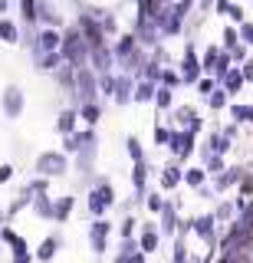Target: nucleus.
I'll return each instance as SVG.
<instances>
[{
    "mask_svg": "<svg viewBox=\"0 0 253 263\" xmlns=\"http://www.w3.org/2000/svg\"><path fill=\"white\" fill-rule=\"evenodd\" d=\"M86 208L92 214V220H102L105 214L115 208V187H112L109 178H92L89 194H86Z\"/></svg>",
    "mask_w": 253,
    "mask_h": 263,
    "instance_id": "obj_1",
    "label": "nucleus"
},
{
    "mask_svg": "<svg viewBox=\"0 0 253 263\" xmlns=\"http://www.w3.org/2000/svg\"><path fill=\"white\" fill-rule=\"evenodd\" d=\"M191 230L194 237H201L207 243V250H217V220H214V211H204V214H194L191 217Z\"/></svg>",
    "mask_w": 253,
    "mask_h": 263,
    "instance_id": "obj_2",
    "label": "nucleus"
},
{
    "mask_svg": "<svg viewBox=\"0 0 253 263\" xmlns=\"http://www.w3.org/2000/svg\"><path fill=\"white\" fill-rule=\"evenodd\" d=\"M36 171H40V178H63L69 171V158L63 152H43L36 158Z\"/></svg>",
    "mask_w": 253,
    "mask_h": 263,
    "instance_id": "obj_3",
    "label": "nucleus"
},
{
    "mask_svg": "<svg viewBox=\"0 0 253 263\" xmlns=\"http://www.w3.org/2000/svg\"><path fill=\"white\" fill-rule=\"evenodd\" d=\"M109 237H112V224H109V217L92 220V224H89V247H92L95 257H105V253H109Z\"/></svg>",
    "mask_w": 253,
    "mask_h": 263,
    "instance_id": "obj_4",
    "label": "nucleus"
},
{
    "mask_svg": "<svg viewBox=\"0 0 253 263\" xmlns=\"http://www.w3.org/2000/svg\"><path fill=\"white\" fill-rule=\"evenodd\" d=\"M60 49H63V36H60L56 27H46V30L36 33V40H33V56L36 60L46 56V53H60Z\"/></svg>",
    "mask_w": 253,
    "mask_h": 263,
    "instance_id": "obj_5",
    "label": "nucleus"
},
{
    "mask_svg": "<svg viewBox=\"0 0 253 263\" xmlns=\"http://www.w3.org/2000/svg\"><path fill=\"white\" fill-rule=\"evenodd\" d=\"M194 142H198V135H191V132H171V142H168V148H171V155H174V161H187L194 155Z\"/></svg>",
    "mask_w": 253,
    "mask_h": 263,
    "instance_id": "obj_6",
    "label": "nucleus"
},
{
    "mask_svg": "<svg viewBox=\"0 0 253 263\" xmlns=\"http://www.w3.org/2000/svg\"><path fill=\"white\" fill-rule=\"evenodd\" d=\"M142 237H138V250L145 253V257H151V253L161 250V234H158V224L154 220H142Z\"/></svg>",
    "mask_w": 253,
    "mask_h": 263,
    "instance_id": "obj_7",
    "label": "nucleus"
},
{
    "mask_svg": "<svg viewBox=\"0 0 253 263\" xmlns=\"http://www.w3.org/2000/svg\"><path fill=\"white\" fill-rule=\"evenodd\" d=\"M198 79H201V60H198V49L187 43L184 60H181V82H184V86H191V82L198 86Z\"/></svg>",
    "mask_w": 253,
    "mask_h": 263,
    "instance_id": "obj_8",
    "label": "nucleus"
},
{
    "mask_svg": "<svg viewBox=\"0 0 253 263\" xmlns=\"http://www.w3.org/2000/svg\"><path fill=\"white\" fill-rule=\"evenodd\" d=\"M0 109H4L7 119H20V112H23V89L7 86L4 96H0Z\"/></svg>",
    "mask_w": 253,
    "mask_h": 263,
    "instance_id": "obj_9",
    "label": "nucleus"
},
{
    "mask_svg": "<svg viewBox=\"0 0 253 263\" xmlns=\"http://www.w3.org/2000/svg\"><path fill=\"white\" fill-rule=\"evenodd\" d=\"M148 175H151L148 161H145V164H132V201L135 204L148 197Z\"/></svg>",
    "mask_w": 253,
    "mask_h": 263,
    "instance_id": "obj_10",
    "label": "nucleus"
},
{
    "mask_svg": "<svg viewBox=\"0 0 253 263\" xmlns=\"http://www.w3.org/2000/svg\"><path fill=\"white\" fill-rule=\"evenodd\" d=\"M63 243H66V240H63V234H46L43 240H40V247L33 250V260H40V263H50V260L56 257V253L63 250Z\"/></svg>",
    "mask_w": 253,
    "mask_h": 263,
    "instance_id": "obj_11",
    "label": "nucleus"
},
{
    "mask_svg": "<svg viewBox=\"0 0 253 263\" xmlns=\"http://www.w3.org/2000/svg\"><path fill=\"white\" fill-rule=\"evenodd\" d=\"M158 220H161V224H158V234L161 237H174L178 234V224H181V220H178V201H165Z\"/></svg>",
    "mask_w": 253,
    "mask_h": 263,
    "instance_id": "obj_12",
    "label": "nucleus"
},
{
    "mask_svg": "<svg viewBox=\"0 0 253 263\" xmlns=\"http://www.w3.org/2000/svg\"><path fill=\"white\" fill-rule=\"evenodd\" d=\"M158 178H161V191H174L178 184H184V171H181V164H178V161L161 164Z\"/></svg>",
    "mask_w": 253,
    "mask_h": 263,
    "instance_id": "obj_13",
    "label": "nucleus"
},
{
    "mask_svg": "<svg viewBox=\"0 0 253 263\" xmlns=\"http://www.w3.org/2000/svg\"><path fill=\"white\" fill-rule=\"evenodd\" d=\"M240 178H243V168H237V164H230V168H224V171H220V175L214 178V194H224L227 187L240 184Z\"/></svg>",
    "mask_w": 253,
    "mask_h": 263,
    "instance_id": "obj_14",
    "label": "nucleus"
},
{
    "mask_svg": "<svg viewBox=\"0 0 253 263\" xmlns=\"http://www.w3.org/2000/svg\"><path fill=\"white\" fill-rule=\"evenodd\" d=\"M0 243H7L13 253H30V243L23 240V237H20V234H17V230H13L10 224H4V227H0Z\"/></svg>",
    "mask_w": 253,
    "mask_h": 263,
    "instance_id": "obj_15",
    "label": "nucleus"
},
{
    "mask_svg": "<svg viewBox=\"0 0 253 263\" xmlns=\"http://www.w3.org/2000/svg\"><path fill=\"white\" fill-rule=\"evenodd\" d=\"M72 208H76V197H72V194L56 197V201H53V220H56V224H66L69 214H72Z\"/></svg>",
    "mask_w": 253,
    "mask_h": 263,
    "instance_id": "obj_16",
    "label": "nucleus"
},
{
    "mask_svg": "<svg viewBox=\"0 0 253 263\" xmlns=\"http://www.w3.org/2000/svg\"><path fill=\"white\" fill-rule=\"evenodd\" d=\"M76 122H79V112L76 109H63L60 115H56V135H72L76 132Z\"/></svg>",
    "mask_w": 253,
    "mask_h": 263,
    "instance_id": "obj_17",
    "label": "nucleus"
},
{
    "mask_svg": "<svg viewBox=\"0 0 253 263\" xmlns=\"http://www.w3.org/2000/svg\"><path fill=\"white\" fill-rule=\"evenodd\" d=\"M227 152H230V138L224 132H210L207 145H204V155H227Z\"/></svg>",
    "mask_w": 253,
    "mask_h": 263,
    "instance_id": "obj_18",
    "label": "nucleus"
},
{
    "mask_svg": "<svg viewBox=\"0 0 253 263\" xmlns=\"http://www.w3.org/2000/svg\"><path fill=\"white\" fill-rule=\"evenodd\" d=\"M135 53H138V40H135V33H125V36H122L119 43H115V56H119L122 63H125V60H132Z\"/></svg>",
    "mask_w": 253,
    "mask_h": 263,
    "instance_id": "obj_19",
    "label": "nucleus"
},
{
    "mask_svg": "<svg viewBox=\"0 0 253 263\" xmlns=\"http://www.w3.org/2000/svg\"><path fill=\"white\" fill-rule=\"evenodd\" d=\"M217 86L224 89L227 96H237V92H240V89H243V72H240V69H233V66H230V72H227V76L220 79Z\"/></svg>",
    "mask_w": 253,
    "mask_h": 263,
    "instance_id": "obj_20",
    "label": "nucleus"
},
{
    "mask_svg": "<svg viewBox=\"0 0 253 263\" xmlns=\"http://www.w3.org/2000/svg\"><path fill=\"white\" fill-rule=\"evenodd\" d=\"M89 63H92L95 69L105 76V72H109V66H112V53L105 46H95V49H89Z\"/></svg>",
    "mask_w": 253,
    "mask_h": 263,
    "instance_id": "obj_21",
    "label": "nucleus"
},
{
    "mask_svg": "<svg viewBox=\"0 0 253 263\" xmlns=\"http://www.w3.org/2000/svg\"><path fill=\"white\" fill-rule=\"evenodd\" d=\"M214 220H217V227L220 224H233V220H237V204L233 201H220L214 208Z\"/></svg>",
    "mask_w": 253,
    "mask_h": 263,
    "instance_id": "obj_22",
    "label": "nucleus"
},
{
    "mask_svg": "<svg viewBox=\"0 0 253 263\" xmlns=\"http://www.w3.org/2000/svg\"><path fill=\"white\" fill-rule=\"evenodd\" d=\"M184 184L191 187V191H201V187L207 184V171L204 168H187L184 171Z\"/></svg>",
    "mask_w": 253,
    "mask_h": 263,
    "instance_id": "obj_23",
    "label": "nucleus"
},
{
    "mask_svg": "<svg viewBox=\"0 0 253 263\" xmlns=\"http://www.w3.org/2000/svg\"><path fill=\"white\" fill-rule=\"evenodd\" d=\"M125 148H128V158H132V164H145V161H148V158H145L142 142H138L135 135H128V138H125Z\"/></svg>",
    "mask_w": 253,
    "mask_h": 263,
    "instance_id": "obj_24",
    "label": "nucleus"
},
{
    "mask_svg": "<svg viewBox=\"0 0 253 263\" xmlns=\"http://www.w3.org/2000/svg\"><path fill=\"white\" fill-rule=\"evenodd\" d=\"M76 112H79V119H86V125H89V128H92L95 122L102 119V105H95V102H89V105H79Z\"/></svg>",
    "mask_w": 253,
    "mask_h": 263,
    "instance_id": "obj_25",
    "label": "nucleus"
},
{
    "mask_svg": "<svg viewBox=\"0 0 253 263\" xmlns=\"http://www.w3.org/2000/svg\"><path fill=\"white\" fill-rule=\"evenodd\" d=\"M204 171H207V175H220V171L227 168V161H224V155H204V164H201Z\"/></svg>",
    "mask_w": 253,
    "mask_h": 263,
    "instance_id": "obj_26",
    "label": "nucleus"
},
{
    "mask_svg": "<svg viewBox=\"0 0 253 263\" xmlns=\"http://www.w3.org/2000/svg\"><path fill=\"white\" fill-rule=\"evenodd\" d=\"M128 92H132V76H115V99L122 105L128 102Z\"/></svg>",
    "mask_w": 253,
    "mask_h": 263,
    "instance_id": "obj_27",
    "label": "nucleus"
},
{
    "mask_svg": "<svg viewBox=\"0 0 253 263\" xmlns=\"http://www.w3.org/2000/svg\"><path fill=\"white\" fill-rule=\"evenodd\" d=\"M171 263H191V257H187V240H184V237H174V250H171Z\"/></svg>",
    "mask_w": 253,
    "mask_h": 263,
    "instance_id": "obj_28",
    "label": "nucleus"
},
{
    "mask_svg": "<svg viewBox=\"0 0 253 263\" xmlns=\"http://www.w3.org/2000/svg\"><path fill=\"white\" fill-rule=\"evenodd\" d=\"M217 56H220V46L210 43L207 49H204V60H201V69L204 72H214V66H217Z\"/></svg>",
    "mask_w": 253,
    "mask_h": 263,
    "instance_id": "obj_29",
    "label": "nucleus"
},
{
    "mask_svg": "<svg viewBox=\"0 0 253 263\" xmlns=\"http://www.w3.org/2000/svg\"><path fill=\"white\" fill-rule=\"evenodd\" d=\"M154 82H148V79H142L138 82V89H135V102H148V99H154Z\"/></svg>",
    "mask_w": 253,
    "mask_h": 263,
    "instance_id": "obj_30",
    "label": "nucleus"
},
{
    "mask_svg": "<svg viewBox=\"0 0 253 263\" xmlns=\"http://www.w3.org/2000/svg\"><path fill=\"white\" fill-rule=\"evenodd\" d=\"M135 230H138V220L132 214H125V220H122V227H119V240H132Z\"/></svg>",
    "mask_w": 253,
    "mask_h": 263,
    "instance_id": "obj_31",
    "label": "nucleus"
},
{
    "mask_svg": "<svg viewBox=\"0 0 253 263\" xmlns=\"http://www.w3.org/2000/svg\"><path fill=\"white\" fill-rule=\"evenodd\" d=\"M158 82H161V89H178V86H181V72H174V69H161Z\"/></svg>",
    "mask_w": 253,
    "mask_h": 263,
    "instance_id": "obj_32",
    "label": "nucleus"
},
{
    "mask_svg": "<svg viewBox=\"0 0 253 263\" xmlns=\"http://www.w3.org/2000/svg\"><path fill=\"white\" fill-rule=\"evenodd\" d=\"M145 208H148L154 217H158L161 208H165V197H161V191H148V197H145Z\"/></svg>",
    "mask_w": 253,
    "mask_h": 263,
    "instance_id": "obj_33",
    "label": "nucleus"
},
{
    "mask_svg": "<svg viewBox=\"0 0 253 263\" xmlns=\"http://www.w3.org/2000/svg\"><path fill=\"white\" fill-rule=\"evenodd\" d=\"M0 40H7V43H20V33L13 27L10 20H0Z\"/></svg>",
    "mask_w": 253,
    "mask_h": 263,
    "instance_id": "obj_34",
    "label": "nucleus"
},
{
    "mask_svg": "<svg viewBox=\"0 0 253 263\" xmlns=\"http://www.w3.org/2000/svg\"><path fill=\"white\" fill-rule=\"evenodd\" d=\"M207 105H210V109H214V112H217V109H224V105H227V92H224V89L217 86L214 92L207 96Z\"/></svg>",
    "mask_w": 253,
    "mask_h": 263,
    "instance_id": "obj_35",
    "label": "nucleus"
},
{
    "mask_svg": "<svg viewBox=\"0 0 253 263\" xmlns=\"http://www.w3.org/2000/svg\"><path fill=\"white\" fill-rule=\"evenodd\" d=\"M171 132H174V128H168V125H161V122H158V125H154V135H151L154 145H158V148L168 145V142H171Z\"/></svg>",
    "mask_w": 253,
    "mask_h": 263,
    "instance_id": "obj_36",
    "label": "nucleus"
},
{
    "mask_svg": "<svg viewBox=\"0 0 253 263\" xmlns=\"http://www.w3.org/2000/svg\"><path fill=\"white\" fill-rule=\"evenodd\" d=\"M233 46H240V33H237V27H224V49L230 53Z\"/></svg>",
    "mask_w": 253,
    "mask_h": 263,
    "instance_id": "obj_37",
    "label": "nucleus"
},
{
    "mask_svg": "<svg viewBox=\"0 0 253 263\" xmlns=\"http://www.w3.org/2000/svg\"><path fill=\"white\" fill-rule=\"evenodd\" d=\"M237 187H240V194H237V197H247V201L253 197V175H250V171H243V178H240V184H237Z\"/></svg>",
    "mask_w": 253,
    "mask_h": 263,
    "instance_id": "obj_38",
    "label": "nucleus"
},
{
    "mask_svg": "<svg viewBox=\"0 0 253 263\" xmlns=\"http://www.w3.org/2000/svg\"><path fill=\"white\" fill-rule=\"evenodd\" d=\"M154 105H158L161 112H168L171 109V89H161L158 86V92H154Z\"/></svg>",
    "mask_w": 253,
    "mask_h": 263,
    "instance_id": "obj_39",
    "label": "nucleus"
},
{
    "mask_svg": "<svg viewBox=\"0 0 253 263\" xmlns=\"http://www.w3.org/2000/svg\"><path fill=\"white\" fill-rule=\"evenodd\" d=\"M99 92L102 96H115V76H109V72L99 76Z\"/></svg>",
    "mask_w": 253,
    "mask_h": 263,
    "instance_id": "obj_40",
    "label": "nucleus"
},
{
    "mask_svg": "<svg viewBox=\"0 0 253 263\" xmlns=\"http://www.w3.org/2000/svg\"><path fill=\"white\" fill-rule=\"evenodd\" d=\"M230 115H233V122H250V105H230Z\"/></svg>",
    "mask_w": 253,
    "mask_h": 263,
    "instance_id": "obj_41",
    "label": "nucleus"
},
{
    "mask_svg": "<svg viewBox=\"0 0 253 263\" xmlns=\"http://www.w3.org/2000/svg\"><path fill=\"white\" fill-rule=\"evenodd\" d=\"M138 250V240L132 237V240H119V253L115 257H132V253Z\"/></svg>",
    "mask_w": 253,
    "mask_h": 263,
    "instance_id": "obj_42",
    "label": "nucleus"
},
{
    "mask_svg": "<svg viewBox=\"0 0 253 263\" xmlns=\"http://www.w3.org/2000/svg\"><path fill=\"white\" fill-rule=\"evenodd\" d=\"M237 33H240V43H250V46H253V23L243 20L240 27H237Z\"/></svg>",
    "mask_w": 253,
    "mask_h": 263,
    "instance_id": "obj_43",
    "label": "nucleus"
},
{
    "mask_svg": "<svg viewBox=\"0 0 253 263\" xmlns=\"http://www.w3.org/2000/svg\"><path fill=\"white\" fill-rule=\"evenodd\" d=\"M214 89H217V79H210V76H207V79H198V92H201V96H210Z\"/></svg>",
    "mask_w": 253,
    "mask_h": 263,
    "instance_id": "obj_44",
    "label": "nucleus"
},
{
    "mask_svg": "<svg viewBox=\"0 0 253 263\" xmlns=\"http://www.w3.org/2000/svg\"><path fill=\"white\" fill-rule=\"evenodd\" d=\"M243 60H247V46L240 43V46H233V49H230V63H243Z\"/></svg>",
    "mask_w": 253,
    "mask_h": 263,
    "instance_id": "obj_45",
    "label": "nucleus"
},
{
    "mask_svg": "<svg viewBox=\"0 0 253 263\" xmlns=\"http://www.w3.org/2000/svg\"><path fill=\"white\" fill-rule=\"evenodd\" d=\"M227 16H230V20H237V23H243V7H240V4H230V7H227Z\"/></svg>",
    "mask_w": 253,
    "mask_h": 263,
    "instance_id": "obj_46",
    "label": "nucleus"
},
{
    "mask_svg": "<svg viewBox=\"0 0 253 263\" xmlns=\"http://www.w3.org/2000/svg\"><path fill=\"white\" fill-rule=\"evenodd\" d=\"M10 178H13V164H0V187H4Z\"/></svg>",
    "mask_w": 253,
    "mask_h": 263,
    "instance_id": "obj_47",
    "label": "nucleus"
},
{
    "mask_svg": "<svg viewBox=\"0 0 253 263\" xmlns=\"http://www.w3.org/2000/svg\"><path fill=\"white\" fill-rule=\"evenodd\" d=\"M240 72H243V82H253V60H250V63H243V69H240Z\"/></svg>",
    "mask_w": 253,
    "mask_h": 263,
    "instance_id": "obj_48",
    "label": "nucleus"
},
{
    "mask_svg": "<svg viewBox=\"0 0 253 263\" xmlns=\"http://www.w3.org/2000/svg\"><path fill=\"white\" fill-rule=\"evenodd\" d=\"M125 263H148V257H145V253H142V250H135V253H132V257H125Z\"/></svg>",
    "mask_w": 253,
    "mask_h": 263,
    "instance_id": "obj_49",
    "label": "nucleus"
},
{
    "mask_svg": "<svg viewBox=\"0 0 253 263\" xmlns=\"http://www.w3.org/2000/svg\"><path fill=\"white\" fill-rule=\"evenodd\" d=\"M220 132H224V135L233 142V138H237V122H233V125H227V128H220Z\"/></svg>",
    "mask_w": 253,
    "mask_h": 263,
    "instance_id": "obj_50",
    "label": "nucleus"
},
{
    "mask_svg": "<svg viewBox=\"0 0 253 263\" xmlns=\"http://www.w3.org/2000/svg\"><path fill=\"white\" fill-rule=\"evenodd\" d=\"M217 0H201V10H207V7H214Z\"/></svg>",
    "mask_w": 253,
    "mask_h": 263,
    "instance_id": "obj_51",
    "label": "nucleus"
},
{
    "mask_svg": "<svg viewBox=\"0 0 253 263\" xmlns=\"http://www.w3.org/2000/svg\"><path fill=\"white\" fill-rule=\"evenodd\" d=\"M7 7H10V0H0V13H7Z\"/></svg>",
    "mask_w": 253,
    "mask_h": 263,
    "instance_id": "obj_52",
    "label": "nucleus"
},
{
    "mask_svg": "<svg viewBox=\"0 0 253 263\" xmlns=\"http://www.w3.org/2000/svg\"><path fill=\"white\" fill-rule=\"evenodd\" d=\"M0 247H4V243H0Z\"/></svg>",
    "mask_w": 253,
    "mask_h": 263,
    "instance_id": "obj_53",
    "label": "nucleus"
}]
</instances>
